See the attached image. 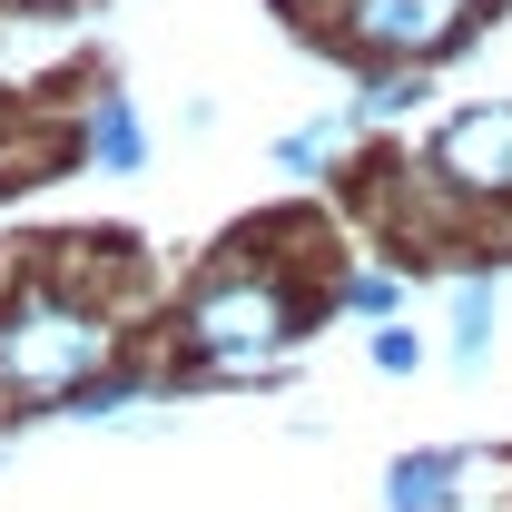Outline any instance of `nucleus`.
<instances>
[{
    "instance_id": "f8f14e48",
    "label": "nucleus",
    "mask_w": 512,
    "mask_h": 512,
    "mask_svg": "<svg viewBox=\"0 0 512 512\" xmlns=\"http://www.w3.org/2000/svg\"><path fill=\"white\" fill-rule=\"evenodd\" d=\"M0 10H89V0H0Z\"/></svg>"
},
{
    "instance_id": "0eeeda50",
    "label": "nucleus",
    "mask_w": 512,
    "mask_h": 512,
    "mask_svg": "<svg viewBox=\"0 0 512 512\" xmlns=\"http://www.w3.org/2000/svg\"><path fill=\"white\" fill-rule=\"evenodd\" d=\"M493 325H503V296H493V276L473 266V276L453 286V306H444V335H453V375H483V355H493Z\"/></svg>"
},
{
    "instance_id": "f257e3e1",
    "label": "nucleus",
    "mask_w": 512,
    "mask_h": 512,
    "mask_svg": "<svg viewBox=\"0 0 512 512\" xmlns=\"http://www.w3.org/2000/svg\"><path fill=\"white\" fill-rule=\"evenodd\" d=\"M325 266L335 256L296 247L286 227H247L237 247H217L188 276L178 316H168V365L197 384H256L276 375L306 325L325 316Z\"/></svg>"
},
{
    "instance_id": "1a4fd4ad",
    "label": "nucleus",
    "mask_w": 512,
    "mask_h": 512,
    "mask_svg": "<svg viewBox=\"0 0 512 512\" xmlns=\"http://www.w3.org/2000/svg\"><path fill=\"white\" fill-rule=\"evenodd\" d=\"M325 316H365V325L404 316V276L394 266H325Z\"/></svg>"
},
{
    "instance_id": "20e7f679",
    "label": "nucleus",
    "mask_w": 512,
    "mask_h": 512,
    "mask_svg": "<svg viewBox=\"0 0 512 512\" xmlns=\"http://www.w3.org/2000/svg\"><path fill=\"white\" fill-rule=\"evenodd\" d=\"M414 178L463 217H512V99H473V109H444L414 148Z\"/></svg>"
},
{
    "instance_id": "39448f33",
    "label": "nucleus",
    "mask_w": 512,
    "mask_h": 512,
    "mask_svg": "<svg viewBox=\"0 0 512 512\" xmlns=\"http://www.w3.org/2000/svg\"><path fill=\"white\" fill-rule=\"evenodd\" d=\"M79 158H89L99 178H138V168L158 158V138H148V119H138L128 89H99V99L79 109Z\"/></svg>"
},
{
    "instance_id": "f03ea898",
    "label": "nucleus",
    "mask_w": 512,
    "mask_h": 512,
    "mask_svg": "<svg viewBox=\"0 0 512 512\" xmlns=\"http://www.w3.org/2000/svg\"><path fill=\"white\" fill-rule=\"evenodd\" d=\"M119 365V306L89 296L60 266H30L0 286V394L10 404H69Z\"/></svg>"
},
{
    "instance_id": "9b49d317",
    "label": "nucleus",
    "mask_w": 512,
    "mask_h": 512,
    "mask_svg": "<svg viewBox=\"0 0 512 512\" xmlns=\"http://www.w3.org/2000/svg\"><path fill=\"white\" fill-rule=\"evenodd\" d=\"M365 355H375L384 375H414V365H424V335H414V325H404V316H384L375 335H365Z\"/></svg>"
},
{
    "instance_id": "9d476101",
    "label": "nucleus",
    "mask_w": 512,
    "mask_h": 512,
    "mask_svg": "<svg viewBox=\"0 0 512 512\" xmlns=\"http://www.w3.org/2000/svg\"><path fill=\"white\" fill-rule=\"evenodd\" d=\"M345 138H355V119H296V128H276L266 158H276L286 178H325V168L345 158Z\"/></svg>"
},
{
    "instance_id": "6e6552de",
    "label": "nucleus",
    "mask_w": 512,
    "mask_h": 512,
    "mask_svg": "<svg viewBox=\"0 0 512 512\" xmlns=\"http://www.w3.org/2000/svg\"><path fill=\"white\" fill-rule=\"evenodd\" d=\"M424 89H434V69H404V60H375L365 79H355V109L345 119L355 128H384V119H414L424 109Z\"/></svg>"
},
{
    "instance_id": "7ed1b4c3",
    "label": "nucleus",
    "mask_w": 512,
    "mask_h": 512,
    "mask_svg": "<svg viewBox=\"0 0 512 512\" xmlns=\"http://www.w3.org/2000/svg\"><path fill=\"white\" fill-rule=\"evenodd\" d=\"M493 20H503V0H316V40L345 50L355 69H375V60L444 69V60H463Z\"/></svg>"
},
{
    "instance_id": "423d86ee",
    "label": "nucleus",
    "mask_w": 512,
    "mask_h": 512,
    "mask_svg": "<svg viewBox=\"0 0 512 512\" xmlns=\"http://www.w3.org/2000/svg\"><path fill=\"white\" fill-rule=\"evenodd\" d=\"M384 512H463V453H404L384 473Z\"/></svg>"
}]
</instances>
